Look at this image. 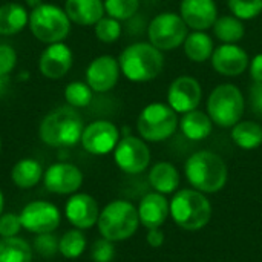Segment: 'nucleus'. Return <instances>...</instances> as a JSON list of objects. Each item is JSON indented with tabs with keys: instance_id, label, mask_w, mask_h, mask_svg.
Listing matches in <instances>:
<instances>
[{
	"instance_id": "2eb2a0df",
	"label": "nucleus",
	"mask_w": 262,
	"mask_h": 262,
	"mask_svg": "<svg viewBox=\"0 0 262 262\" xmlns=\"http://www.w3.org/2000/svg\"><path fill=\"white\" fill-rule=\"evenodd\" d=\"M121 69L117 58L112 55H100L94 58L86 69V83L94 92H107L118 83Z\"/></svg>"
},
{
	"instance_id": "39448f33",
	"label": "nucleus",
	"mask_w": 262,
	"mask_h": 262,
	"mask_svg": "<svg viewBox=\"0 0 262 262\" xmlns=\"http://www.w3.org/2000/svg\"><path fill=\"white\" fill-rule=\"evenodd\" d=\"M246 98L241 89L232 83L218 84L207 98V114L220 127H233L241 121Z\"/></svg>"
},
{
	"instance_id": "b1692460",
	"label": "nucleus",
	"mask_w": 262,
	"mask_h": 262,
	"mask_svg": "<svg viewBox=\"0 0 262 262\" xmlns=\"http://www.w3.org/2000/svg\"><path fill=\"white\" fill-rule=\"evenodd\" d=\"M43 167L37 160L23 158L14 164L11 178L18 189H32L43 180Z\"/></svg>"
},
{
	"instance_id": "c756f323",
	"label": "nucleus",
	"mask_w": 262,
	"mask_h": 262,
	"mask_svg": "<svg viewBox=\"0 0 262 262\" xmlns=\"http://www.w3.org/2000/svg\"><path fill=\"white\" fill-rule=\"evenodd\" d=\"M86 249V236L80 229H72L63 233L58 243V252L66 259H77Z\"/></svg>"
},
{
	"instance_id": "e433bc0d",
	"label": "nucleus",
	"mask_w": 262,
	"mask_h": 262,
	"mask_svg": "<svg viewBox=\"0 0 262 262\" xmlns=\"http://www.w3.org/2000/svg\"><path fill=\"white\" fill-rule=\"evenodd\" d=\"M20 216L17 213H2L0 215V238L17 236L21 230Z\"/></svg>"
},
{
	"instance_id": "c03bdc74",
	"label": "nucleus",
	"mask_w": 262,
	"mask_h": 262,
	"mask_svg": "<svg viewBox=\"0 0 262 262\" xmlns=\"http://www.w3.org/2000/svg\"><path fill=\"white\" fill-rule=\"evenodd\" d=\"M3 84H5V77H0V89H2Z\"/></svg>"
},
{
	"instance_id": "bb28decb",
	"label": "nucleus",
	"mask_w": 262,
	"mask_h": 262,
	"mask_svg": "<svg viewBox=\"0 0 262 262\" xmlns=\"http://www.w3.org/2000/svg\"><path fill=\"white\" fill-rule=\"evenodd\" d=\"M232 140L244 150L258 149L262 144V126L255 121H239L232 127Z\"/></svg>"
},
{
	"instance_id": "cd10ccee",
	"label": "nucleus",
	"mask_w": 262,
	"mask_h": 262,
	"mask_svg": "<svg viewBox=\"0 0 262 262\" xmlns=\"http://www.w3.org/2000/svg\"><path fill=\"white\" fill-rule=\"evenodd\" d=\"M213 34L221 43L238 45L246 35V28L243 20L235 15H221L213 23Z\"/></svg>"
},
{
	"instance_id": "0eeeda50",
	"label": "nucleus",
	"mask_w": 262,
	"mask_h": 262,
	"mask_svg": "<svg viewBox=\"0 0 262 262\" xmlns=\"http://www.w3.org/2000/svg\"><path fill=\"white\" fill-rule=\"evenodd\" d=\"M28 25L34 37L48 45L63 41L71 31V20L66 11L51 3L34 8L29 14Z\"/></svg>"
},
{
	"instance_id": "aec40b11",
	"label": "nucleus",
	"mask_w": 262,
	"mask_h": 262,
	"mask_svg": "<svg viewBox=\"0 0 262 262\" xmlns=\"http://www.w3.org/2000/svg\"><path fill=\"white\" fill-rule=\"evenodd\" d=\"M170 212V206L167 204L163 193L154 192L147 193L138 207V216L140 223L149 230V229H158L167 218Z\"/></svg>"
},
{
	"instance_id": "4468645a",
	"label": "nucleus",
	"mask_w": 262,
	"mask_h": 262,
	"mask_svg": "<svg viewBox=\"0 0 262 262\" xmlns=\"http://www.w3.org/2000/svg\"><path fill=\"white\" fill-rule=\"evenodd\" d=\"M43 184L51 193L74 195L83 184V173L71 163H54L43 173Z\"/></svg>"
},
{
	"instance_id": "f704fd0d",
	"label": "nucleus",
	"mask_w": 262,
	"mask_h": 262,
	"mask_svg": "<svg viewBox=\"0 0 262 262\" xmlns=\"http://www.w3.org/2000/svg\"><path fill=\"white\" fill-rule=\"evenodd\" d=\"M58 243H60V238L57 235H54V232L43 233V235H37V238L34 241V249L40 256L52 258L58 253Z\"/></svg>"
},
{
	"instance_id": "7c9ffc66",
	"label": "nucleus",
	"mask_w": 262,
	"mask_h": 262,
	"mask_svg": "<svg viewBox=\"0 0 262 262\" xmlns=\"http://www.w3.org/2000/svg\"><path fill=\"white\" fill-rule=\"evenodd\" d=\"M104 12L121 21L132 18L140 9V0H104Z\"/></svg>"
},
{
	"instance_id": "a18cd8bd",
	"label": "nucleus",
	"mask_w": 262,
	"mask_h": 262,
	"mask_svg": "<svg viewBox=\"0 0 262 262\" xmlns=\"http://www.w3.org/2000/svg\"><path fill=\"white\" fill-rule=\"evenodd\" d=\"M0 149H2V141H0Z\"/></svg>"
},
{
	"instance_id": "c85d7f7f",
	"label": "nucleus",
	"mask_w": 262,
	"mask_h": 262,
	"mask_svg": "<svg viewBox=\"0 0 262 262\" xmlns=\"http://www.w3.org/2000/svg\"><path fill=\"white\" fill-rule=\"evenodd\" d=\"M32 247L21 238L0 239V262H32Z\"/></svg>"
},
{
	"instance_id": "6e6552de",
	"label": "nucleus",
	"mask_w": 262,
	"mask_h": 262,
	"mask_svg": "<svg viewBox=\"0 0 262 262\" xmlns=\"http://www.w3.org/2000/svg\"><path fill=\"white\" fill-rule=\"evenodd\" d=\"M180 126L177 112L164 103L147 104L137 120V129L143 140L158 143L170 138Z\"/></svg>"
},
{
	"instance_id": "473e14b6",
	"label": "nucleus",
	"mask_w": 262,
	"mask_h": 262,
	"mask_svg": "<svg viewBox=\"0 0 262 262\" xmlns=\"http://www.w3.org/2000/svg\"><path fill=\"white\" fill-rule=\"evenodd\" d=\"M227 5L239 20H252L262 12V0H227Z\"/></svg>"
},
{
	"instance_id": "20e7f679",
	"label": "nucleus",
	"mask_w": 262,
	"mask_h": 262,
	"mask_svg": "<svg viewBox=\"0 0 262 262\" xmlns=\"http://www.w3.org/2000/svg\"><path fill=\"white\" fill-rule=\"evenodd\" d=\"M138 223L140 216L134 204L124 200H115L100 212L97 224L103 238L118 243L130 238L137 232Z\"/></svg>"
},
{
	"instance_id": "1a4fd4ad",
	"label": "nucleus",
	"mask_w": 262,
	"mask_h": 262,
	"mask_svg": "<svg viewBox=\"0 0 262 262\" xmlns=\"http://www.w3.org/2000/svg\"><path fill=\"white\" fill-rule=\"evenodd\" d=\"M189 28L181 15L170 11L155 15L147 26L149 43H152L161 52L173 51L178 46H183Z\"/></svg>"
},
{
	"instance_id": "f03ea898",
	"label": "nucleus",
	"mask_w": 262,
	"mask_h": 262,
	"mask_svg": "<svg viewBox=\"0 0 262 262\" xmlns=\"http://www.w3.org/2000/svg\"><path fill=\"white\" fill-rule=\"evenodd\" d=\"M121 74L134 83H146L155 80L163 68L164 57L152 43L138 41L127 46L118 57Z\"/></svg>"
},
{
	"instance_id": "a878e982",
	"label": "nucleus",
	"mask_w": 262,
	"mask_h": 262,
	"mask_svg": "<svg viewBox=\"0 0 262 262\" xmlns=\"http://www.w3.org/2000/svg\"><path fill=\"white\" fill-rule=\"evenodd\" d=\"M29 21L26 9L18 3H5L0 6V34L12 35L20 32Z\"/></svg>"
},
{
	"instance_id": "ea45409f",
	"label": "nucleus",
	"mask_w": 262,
	"mask_h": 262,
	"mask_svg": "<svg viewBox=\"0 0 262 262\" xmlns=\"http://www.w3.org/2000/svg\"><path fill=\"white\" fill-rule=\"evenodd\" d=\"M249 66H250V77L253 83H262V54H256Z\"/></svg>"
},
{
	"instance_id": "7ed1b4c3",
	"label": "nucleus",
	"mask_w": 262,
	"mask_h": 262,
	"mask_svg": "<svg viewBox=\"0 0 262 262\" xmlns=\"http://www.w3.org/2000/svg\"><path fill=\"white\" fill-rule=\"evenodd\" d=\"M184 172L189 183L198 192L204 193H215L221 190L226 186L229 175L224 160L210 150H200L193 154L186 161Z\"/></svg>"
},
{
	"instance_id": "9d476101",
	"label": "nucleus",
	"mask_w": 262,
	"mask_h": 262,
	"mask_svg": "<svg viewBox=\"0 0 262 262\" xmlns=\"http://www.w3.org/2000/svg\"><path fill=\"white\" fill-rule=\"evenodd\" d=\"M21 227L31 233L43 235L52 233L58 229L61 223L60 210L55 204L48 201H32L28 203L18 213Z\"/></svg>"
},
{
	"instance_id": "58836bf2",
	"label": "nucleus",
	"mask_w": 262,
	"mask_h": 262,
	"mask_svg": "<svg viewBox=\"0 0 262 262\" xmlns=\"http://www.w3.org/2000/svg\"><path fill=\"white\" fill-rule=\"evenodd\" d=\"M249 103L256 115L262 117V83H253L249 89Z\"/></svg>"
},
{
	"instance_id": "72a5a7b5",
	"label": "nucleus",
	"mask_w": 262,
	"mask_h": 262,
	"mask_svg": "<svg viewBox=\"0 0 262 262\" xmlns=\"http://www.w3.org/2000/svg\"><path fill=\"white\" fill-rule=\"evenodd\" d=\"M94 26L97 38L103 43H114L121 35V25L112 17H103Z\"/></svg>"
},
{
	"instance_id": "37998d69",
	"label": "nucleus",
	"mask_w": 262,
	"mask_h": 262,
	"mask_svg": "<svg viewBox=\"0 0 262 262\" xmlns=\"http://www.w3.org/2000/svg\"><path fill=\"white\" fill-rule=\"evenodd\" d=\"M3 209H5V196H3V192L0 190V215L3 213Z\"/></svg>"
},
{
	"instance_id": "c9c22d12",
	"label": "nucleus",
	"mask_w": 262,
	"mask_h": 262,
	"mask_svg": "<svg viewBox=\"0 0 262 262\" xmlns=\"http://www.w3.org/2000/svg\"><path fill=\"white\" fill-rule=\"evenodd\" d=\"M114 256H115V247L112 241L101 238L92 244L91 258L94 262H112Z\"/></svg>"
},
{
	"instance_id": "f8f14e48",
	"label": "nucleus",
	"mask_w": 262,
	"mask_h": 262,
	"mask_svg": "<svg viewBox=\"0 0 262 262\" xmlns=\"http://www.w3.org/2000/svg\"><path fill=\"white\" fill-rule=\"evenodd\" d=\"M120 141L118 127L107 120H97L88 124L81 135V146L92 155H106L112 152Z\"/></svg>"
},
{
	"instance_id": "423d86ee",
	"label": "nucleus",
	"mask_w": 262,
	"mask_h": 262,
	"mask_svg": "<svg viewBox=\"0 0 262 262\" xmlns=\"http://www.w3.org/2000/svg\"><path fill=\"white\" fill-rule=\"evenodd\" d=\"M172 220L184 230H200L212 216L209 200L198 190H180L170 203Z\"/></svg>"
},
{
	"instance_id": "412c9836",
	"label": "nucleus",
	"mask_w": 262,
	"mask_h": 262,
	"mask_svg": "<svg viewBox=\"0 0 262 262\" xmlns=\"http://www.w3.org/2000/svg\"><path fill=\"white\" fill-rule=\"evenodd\" d=\"M64 11L71 21L80 26L95 25L104 14L103 0H66Z\"/></svg>"
},
{
	"instance_id": "a19ab883",
	"label": "nucleus",
	"mask_w": 262,
	"mask_h": 262,
	"mask_svg": "<svg viewBox=\"0 0 262 262\" xmlns=\"http://www.w3.org/2000/svg\"><path fill=\"white\" fill-rule=\"evenodd\" d=\"M164 243V235L160 229H149L147 232V244L152 247H160Z\"/></svg>"
},
{
	"instance_id": "ddd939ff",
	"label": "nucleus",
	"mask_w": 262,
	"mask_h": 262,
	"mask_svg": "<svg viewBox=\"0 0 262 262\" xmlns=\"http://www.w3.org/2000/svg\"><path fill=\"white\" fill-rule=\"evenodd\" d=\"M203 98V89L196 78L189 75L177 77L167 89V104L177 114L195 111Z\"/></svg>"
},
{
	"instance_id": "f257e3e1",
	"label": "nucleus",
	"mask_w": 262,
	"mask_h": 262,
	"mask_svg": "<svg viewBox=\"0 0 262 262\" xmlns=\"http://www.w3.org/2000/svg\"><path fill=\"white\" fill-rule=\"evenodd\" d=\"M84 123L75 107H58L40 123V140L51 147H71L81 141Z\"/></svg>"
},
{
	"instance_id": "4be33fe9",
	"label": "nucleus",
	"mask_w": 262,
	"mask_h": 262,
	"mask_svg": "<svg viewBox=\"0 0 262 262\" xmlns=\"http://www.w3.org/2000/svg\"><path fill=\"white\" fill-rule=\"evenodd\" d=\"M180 129L186 138L192 141H201L212 134L213 121L209 114L195 109L183 114V118L180 120Z\"/></svg>"
},
{
	"instance_id": "4c0bfd02",
	"label": "nucleus",
	"mask_w": 262,
	"mask_h": 262,
	"mask_svg": "<svg viewBox=\"0 0 262 262\" xmlns=\"http://www.w3.org/2000/svg\"><path fill=\"white\" fill-rule=\"evenodd\" d=\"M17 63V54L9 45H0V77H6Z\"/></svg>"
},
{
	"instance_id": "9b49d317",
	"label": "nucleus",
	"mask_w": 262,
	"mask_h": 262,
	"mask_svg": "<svg viewBox=\"0 0 262 262\" xmlns=\"http://www.w3.org/2000/svg\"><path fill=\"white\" fill-rule=\"evenodd\" d=\"M114 160L123 172L137 175L147 169L150 163V150L141 138L126 135L114 149Z\"/></svg>"
},
{
	"instance_id": "a211bd4d",
	"label": "nucleus",
	"mask_w": 262,
	"mask_h": 262,
	"mask_svg": "<svg viewBox=\"0 0 262 262\" xmlns=\"http://www.w3.org/2000/svg\"><path fill=\"white\" fill-rule=\"evenodd\" d=\"M180 15L193 31H207L218 18L215 0H181Z\"/></svg>"
},
{
	"instance_id": "f3484780",
	"label": "nucleus",
	"mask_w": 262,
	"mask_h": 262,
	"mask_svg": "<svg viewBox=\"0 0 262 262\" xmlns=\"http://www.w3.org/2000/svg\"><path fill=\"white\" fill-rule=\"evenodd\" d=\"M68 221L80 230L94 227L98 223L100 210L97 201L88 193H74L64 206Z\"/></svg>"
},
{
	"instance_id": "5701e85b",
	"label": "nucleus",
	"mask_w": 262,
	"mask_h": 262,
	"mask_svg": "<svg viewBox=\"0 0 262 262\" xmlns=\"http://www.w3.org/2000/svg\"><path fill=\"white\" fill-rule=\"evenodd\" d=\"M213 49V40L206 31H193L187 34L183 43V51L186 57L195 63H204L210 60Z\"/></svg>"
},
{
	"instance_id": "393cba45",
	"label": "nucleus",
	"mask_w": 262,
	"mask_h": 262,
	"mask_svg": "<svg viewBox=\"0 0 262 262\" xmlns=\"http://www.w3.org/2000/svg\"><path fill=\"white\" fill-rule=\"evenodd\" d=\"M149 181L158 193L166 195L177 190L180 184V173L172 163L161 161L152 167L149 173Z\"/></svg>"
},
{
	"instance_id": "2f4dec72",
	"label": "nucleus",
	"mask_w": 262,
	"mask_h": 262,
	"mask_svg": "<svg viewBox=\"0 0 262 262\" xmlns=\"http://www.w3.org/2000/svg\"><path fill=\"white\" fill-rule=\"evenodd\" d=\"M92 89L84 81H72L64 89V98L72 107H86L92 101Z\"/></svg>"
},
{
	"instance_id": "dca6fc26",
	"label": "nucleus",
	"mask_w": 262,
	"mask_h": 262,
	"mask_svg": "<svg viewBox=\"0 0 262 262\" xmlns=\"http://www.w3.org/2000/svg\"><path fill=\"white\" fill-rule=\"evenodd\" d=\"M212 68L224 77H239L250 64L249 54L238 45L223 43L213 49L210 57Z\"/></svg>"
},
{
	"instance_id": "6ab92c4d",
	"label": "nucleus",
	"mask_w": 262,
	"mask_h": 262,
	"mask_svg": "<svg viewBox=\"0 0 262 262\" xmlns=\"http://www.w3.org/2000/svg\"><path fill=\"white\" fill-rule=\"evenodd\" d=\"M38 66L40 72L51 80H58L64 77L72 68V52L69 46L61 41L49 45L43 51Z\"/></svg>"
},
{
	"instance_id": "79ce46f5",
	"label": "nucleus",
	"mask_w": 262,
	"mask_h": 262,
	"mask_svg": "<svg viewBox=\"0 0 262 262\" xmlns=\"http://www.w3.org/2000/svg\"><path fill=\"white\" fill-rule=\"evenodd\" d=\"M26 3L34 9V8H37V6L43 5V0H26Z\"/></svg>"
}]
</instances>
